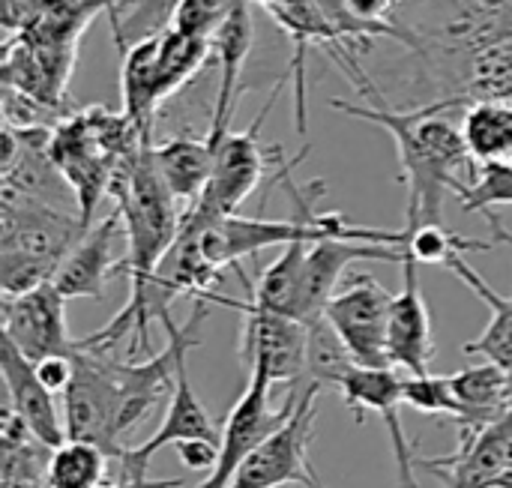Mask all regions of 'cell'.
Returning a JSON list of instances; mask_svg holds the SVG:
<instances>
[{"mask_svg":"<svg viewBox=\"0 0 512 488\" xmlns=\"http://www.w3.org/2000/svg\"><path fill=\"white\" fill-rule=\"evenodd\" d=\"M285 81H276L273 90L267 93L264 108L255 114V120L243 129V132H228L222 138V144L216 147V162H213V174L201 192V198L183 213L180 231H192L201 234L204 228H210L213 222L234 216L240 210V204L258 189L267 162V150L261 147V126L267 123L273 105L279 102Z\"/></svg>","mask_w":512,"mask_h":488,"instance_id":"cell-4","label":"cell"},{"mask_svg":"<svg viewBox=\"0 0 512 488\" xmlns=\"http://www.w3.org/2000/svg\"><path fill=\"white\" fill-rule=\"evenodd\" d=\"M252 42H255L252 0H243L228 15V21L219 27V33L213 36V54L219 63V87H216L213 120H210V129L204 135L213 150L231 132V117H234L237 102H240V75H243V66L252 54Z\"/></svg>","mask_w":512,"mask_h":488,"instance_id":"cell-16","label":"cell"},{"mask_svg":"<svg viewBox=\"0 0 512 488\" xmlns=\"http://www.w3.org/2000/svg\"><path fill=\"white\" fill-rule=\"evenodd\" d=\"M402 399L405 408L417 411V414H429V417H444V420H459L462 417V405L453 393V381L450 375H405L402 381Z\"/></svg>","mask_w":512,"mask_h":488,"instance_id":"cell-27","label":"cell"},{"mask_svg":"<svg viewBox=\"0 0 512 488\" xmlns=\"http://www.w3.org/2000/svg\"><path fill=\"white\" fill-rule=\"evenodd\" d=\"M402 369H369V366H354L342 384L339 393L345 405L354 411L357 423H366V417H381L387 426L393 456H396V488H420L417 483V456L414 444H408L405 426L399 420V408L405 405L402 399Z\"/></svg>","mask_w":512,"mask_h":488,"instance_id":"cell-10","label":"cell"},{"mask_svg":"<svg viewBox=\"0 0 512 488\" xmlns=\"http://www.w3.org/2000/svg\"><path fill=\"white\" fill-rule=\"evenodd\" d=\"M153 162L171 189V195L180 204H195L213 174L216 150L210 147L207 138H192V135H177L162 144H153Z\"/></svg>","mask_w":512,"mask_h":488,"instance_id":"cell-19","label":"cell"},{"mask_svg":"<svg viewBox=\"0 0 512 488\" xmlns=\"http://www.w3.org/2000/svg\"><path fill=\"white\" fill-rule=\"evenodd\" d=\"M408 234L405 240V252L417 261V264H438L447 267L453 258L465 255V252H489L495 243L486 240H468L462 234H453L450 228H444V222H426L417 228H402Z\"/></svg>","mask_w":512,"mask_h":488,"instance_id":"cell-26","label":"cell"},{"mask_svg":"<svg viewBox=\"0 0 512 488\" xmlns=\"http://www.w3.org/2000/svg\"><path fill=\"white\" fill-rule=\"evenodd\" d=\"M177 456L189 471L213 474L216 459H219V444H213V441H183V444H177Z\"/></svg>","mask_w":512,"mask_h":488,"instance_id":"cell-31","label":"cell"},{"mask_svg":"<svg viewBox=\"0 0 512 488\" xmlns=\"http://www.w3.org/2000/svg\"><path fill=\"white\" fill-rule=\"evenodd\" d=\"M399 267H402V291L393 297L387 351L396 369L408 375H426L435 360L432 312L420 288V264L405 252V261Z\"/></svg>","mask_w":512,"mask_h":488,"instance_id":"cell-13","label":"cell"},{"mask_svg":"<svg viewBox=\"0 0 512 488\" xmlns=\"http://www.w3.org/2000/svg\"><path fill=\"white\" fill-rule=\"evenodd\" d=\"M0 375L6 387V405L24 420L33 438L51 450L60 447L66 441L63 408H57L54 393L39 381L36 366L6 336H0Z\"/></svg>","mask_w":512,"mask_h":488,"instance_id":"cell-15","label":"cell"},{"mask_svg":"<svg viewBox=\"0 0 512 488\" xmlns=\"http://www.w3.org/2000/svg\"><path fill=\"white\" fill-rule=\"evenodd\" d=\"M213 303L237 309L246 318L240 336V360L249 366V372H264L273 384H303L309 348L306 321L264 309L252 300H231L225 294H216Z\"/></svg>","mask_w":512,"mask_h":488,"instance_id":"cell-7","label":"cell"},{"mask_svg":"<svg viewBox=\"0 0 512 488\" xmlns=\"http://www.w3.org/2000/svg\"><path fill=\"white\" fill-rule=\"evenodd\" d=\"M321 390L324 387L318 384H297L294 414L243 462V468L237 471L228 488H327L318 471L312 468V456H309Z\"/></svg>","mask_w":512,"mask_h":488,"instance_id":"cell-6","label":"cell"},{"mask_svg":"<svg viewBox=\"0 0 512 488\" xmlns=\"http://www.w3.org/2000/svg\"><path fill=\"white\" fill-rule=\"evenodd\" d=\"M270 387L273 381L264 372H249V384L243 390V396L237 399V405L231 408V414L225 417L222 426V441H219V459L213 474H207V480L198 488H228L231 480L237 477V471L243 468V462L279 429L285 426V420L294 414L297 405V387H291L285 405L279 411L270 408Z\"/></svg>","mask_w":512,"mask_h":488,"instance_id":"cell-9","label":"cell"},{"mask_svg":"<svg viewBox=\"0 0 512 488\" xmlns=\"http://www.w3.org/2000/svg\"><path fill=\"white\" fill-rule=\"evenodd\" d=\"M399 0H345V9L351 12V18H357L360 24L372 27L381 36H393L402 42H411V33L399 30L390 18Z\"/></svg>","mask_w":512,"mask_h":488,"instance_id":"cell-29","label":"cell"},{"mask_svg":"<svg viewBox=\"0 0 512 488\" xmlns=\"http://www.w3.org/2000/svg\"><path fill=\"white\" fill-rule=\"evenodd\" d=\"M3 336L30 363L54 354L72 357L78 351V342L69 336L66 324V297L54 288V282L27 294L3 297Z\"/></svg>","mask_w":512,"mask_h":488,"instance_id":"cell-12","label":"cell"},{"mask_svg":"<svg viewBox=\"0 0 512 488\" xmlns=\"http://www.w3.org/2000/svg\"><path fill=\"white\" fill-rule=\"evenodd\" d=\"M36 366V375H39V381L54 393V396H63V390L69 387V381H72V372H75V366H72V357H63V354H54V357H45V360H39V363H33Z\"/></svg>","mask_w":512,"mask_h":488,"instance_id":"cell-30","label":"cell"},{"mask_svg":"<svg viewBox=\"0 0 512 488\" xmlns=\"http://www.w3.org/2000/svg\"><path fill=\"white\" fill-rule=\"evenodd\" d=\"M243 0H177L171 12V27L198 39H210L219 33V27L228 21V15Z\"/></svg>","mask_w":512,"mask_h":488,"instance_id":"cell-28","label":"cell"},{"mask_svg":"<svg viewBox=\"0 0 512 488\" xmlns=\"http://www.w3.org/2000/svg\"><path fill=\"white\" fill-rule=\"evenodd\" d=\"M108 453L87 441L66 438L60 447L51 450L48 462V488H105V465Z\"/></svg>","mask_w":512,"mask_h":488,"instance_id":"cell-23","label":"cell"},{"mask_svg":"<svg viewBox=\"0 0 512 488\" xmlns=\"http://www.w3.org/2000/svg\"><path fill=\"white\" fill-rule=\"evenodd\" d=\"M456 450L447 456H417V468L438 477L444 488H498L510 471L512 414L486 429H456Z\"/></svg>","mask_w":512,"mask_h":488,"instance_id":"cell-11","label":"cell"},{"mask_svg":"<svg viewBox=\"0 0 512 488\" xmlns=\"http://www.w3.org/2000/svg\"><path fill=\"white\" fill-rule=\"evenodd\" d=\"M213 54L210 39H198L189 33H180L174 27L159 30V60H156V81H159V99H171L180 87H186L207 57Z\"/></svg>","mask_w":512,"mask_h":488,"instance_id":"cell-22","label":"cell"},{"mask_svg":"<svg viewBox=\"0 0 512 488\" xmlns=\"http://www.w3.org/2000/svg\"><path fill=\"white\" fill-rule=\"evenodd\" d=\"M45 488H48V486H45Z\"/></svg>","mask_w":512,"mask_h":488,"instance_id":"cell-33","label":"cell"},{"mask_svg":"<svg viewBox=\"0 0 512 488\" xmlns=\"http://www.w3.org/2000/svg\"><path fill=\"white\" fill-rule=\"evenodd\" d=\"M447 270L450 273H456L489 309H492V321L486 324V330L477 336V339H471V342H465V354L468 357H483L486 363H495V366H501L504 372H510L512 375V294L510 297H501L468 261H465V255H459V258H453L450 264H447Z\"/></svg>","mask_w":512,"mask_h":488,"instance_id":"cell-20","label":"cell"},{"mask_svg":"<svg viewBox=\"0 0 512 488\" xmlns=\"http://www.w3.org/2000/svg\"><path fill=\"white\" fill-rule=\"evenodd\" d=\"M453 393L462 405L456 429H486L512 414V375L495 363L471 366L450 375Z\"/></svg>","mask_w":512,"mask_h":488,"instance_id":"cell-18","label":"cell"},{"mask_svg":"<svg viewBox=\"0 0 512 488\" xmlns=\"http://www.w3.org/2000/svg\"><path fill=\"white\" fill-rule=\"evenodd\" d=\"M84 234L78 210L0 192V291L27 294L48 285Z\"/></svg>","mask_w":512,"mask_h":488,"instance_id":"cell-2","label":"cell"},{"mask_svg":"<svg viewBox=\"0 0 512 488\" xmlns=\"http://www.w3.org/2000/svg\"><path fill=\"white\" fill-rule=\"evenodd\" d=\"M459 198H462L465 213H477V210L486 213L498 240L512 246V234L501 228L498 216L492 213V207H498V204H512V162H480L477 177L462 186Z\"/></svg>","mask_w":512,"mask_h":488,"instance_id":"cell-25","label":"cell"},{"mask_svg":"<svg viewBox=\"0 0 512 488\" xmlns=\"http://www.w3.org/2000/svg\"><path fill=\"white\" fill-rule=\"evenodd\" d=\"M393 297L396 294H390L375 276L354 273L339 285V291L324 306V318L342 336L357 366H369V369L393 366L387 351Z\"/></svg>","mask_w":512,"mask_h":488,"instance_id":"cell-8","label":"cell"},{"mask_svg":"<svg viewBox=\"0 0 512 488\" xmlns=\"http://www.w3.org/2000/svg\"><path fill=\"white\" fill-rule=\"evenodd\" d=\"M462 135L477 162H512V99H477L462 117Z\"/></svg>","mask_w":512,"mask_h":488,"instance_id":"cell-21","label":"cell"},{"mask_svg":"<svg viewBox=\"0 0 512 488\" xmlns=\"http://www.w3.org/2000/svg\"><path fill=\"white\" fill-rule=\"evenodd\" d=\"M354 357L345 348L342 336L333 330V324L318 315L309 321V348H306V378L303 384L318 387H339L342 378L354 369Z\"/></svg>","mask_w":512,"mask_h":488,"instance_id":"cell-24","label":"cell"},{"mask_svg":"<svg viewBox=\"0 0 512 488\" xmlns=\"http://www.w3.org/2000/svg\"><path fill=\"white\" fill-rule=\"evenodd\" d=\"M150 147L153 144L144 147L135 171L111 189V198L117 201V210L123 216V234H126L123 261L129 273V291H138L153 279L162 258L174 246L183 222V213L177 210L180 201L165 186Z\"/></svg>","mask_w":512,"mask_h":488,"instance_id":"cell-3","label":"cell"},{"mask_svg":"<svg viewBox=\"0 0 512 488\" xmlns=\"http://www.w3.org/2000/svg\"><path fill=\"white\" fill-rule=\"evenodd\" d=\"M459 99H441L423 108L396 111L390 105L366 102H348V99H330V108L375 123L387 129L399 150L402 177L408 186V207H405V228H417L426 222H441V207L447 189L456 195L462 192L459 168L468 165L474 156L465 144L462 126H456L447 111L456 108Z\"/></svg>","mask_w":512,"mask_h":488,"instance_id":"cell-1","label":"cell"},{"mask_svg":"<svg viewBox=\"0 0 512 488\" xmlns=\"http://www.w3.org/2000/svg\"><path fill=\"white\" fill-rule=\"evenodd\" d=\"M156 60H159V30L138 39L135 45L123 48L120 63V93H123V114L135 123L141 138L153 144V123L162 105L159 81H156Z\"/></svg>","mask_w":512,"mask_h":488,"instance_id":"cell-17","label":"cell"},{"mask_svg":"<svg viewBox=\"0 0 512 488\" xmlns=\"http://www.w3.org/2000/svg\"><path fill=\"white\" fill-rule=\"evenodd\" d=\"M123 231L120 210L93 222L78 243L66 252L54 273V288L66 300H105V285L117 270H126V261L114 258V240Z\"/></svg>","mask_w":512,"mask_h":488,"instance_id":"cell-14","label":"cell"},{"mask_svg":"<svg viewBox=\"0 0 512 488\" xmlns=\"http://www.w3.org/2000/svg\"><path fill=\"white\" fill-rule=\"evenodd\" d=\"M111 348H87L78 339L72 354V381L63 390V426L66 438L102 447L111 459L123 453V393L114 375Z\"/></svg>","mask_w":512,"mask_h":488,"instance_id":"cell-5","label":"cell"},{"mask_svg":"<svg viewBox=\"0 0 512 488\" xmlns=\"http://www.w3.org/2000/svg\"><path fill=\"white\" fill-rule=\"evenodd\" d=\"M498 488H512V447H510V471H507V477L501 480V486Z\"/></svg>","mask_w":512,"mask_h":488,"instance_id":"cell-32","label":"cell"}]
</instances>
